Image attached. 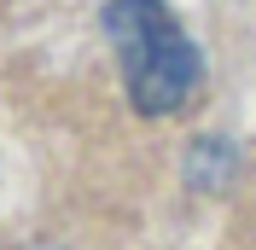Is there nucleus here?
Returning <instances> with one entry per match:
<instances>
[{"instance_id":"obj_1","label":"nucleus","mask_w":256,"mask_h":250,"mask_svg":"<svg viewBox=\"0 0 256 250\" xmlns=\"http://www.w3.org/2000/svg\"><path fill=\"white\" fill-rule=\"evenodd\" d=\"M99 24H105V41L116 47L122 88L140 116H175L192 105L204 82V58L163 0H105Z\"/></svg>"},{"instance_id":"obj_2","label":"nucleus","mask_w":256,"mask_h":250,"mask_svg":"<svg viewBox=\"0 0 256 250\" xmlns=\"http://www.w3.org/2000/svg\"><path fill=\"white\" fill-rule=\"evenodd\" d=\"M227 174H233V146L227 140H198L186 157V180L192 186H222Z\"/></svg>"}]
</instances>
